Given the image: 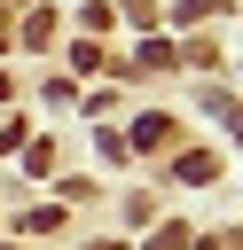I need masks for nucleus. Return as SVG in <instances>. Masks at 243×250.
<instances>
[{
    "label": "nucleus",
    "instance_id": "obj_1",
    "mask_svg": "<svg viewBox=\"0 0 243 250\" xmlns=\"http://www.w3.org/2000/svg\"><path fill=\"white\" fill-rule=\"evenodd\" d=\"M212 172H219V156H204V148H196V156H180V172H172V180H188V188H204Z\"/></svg>",
    "mask_w": 243,
    "mask_h": 250
},
{
    "label": "nucleus",
    "instance_id": "obj_2",
    "mask_svg": "<svg viewBox=\"0 0 243 250\" xmlns=\"http://www.w3.org/2000/svg\"><path fill=\"white\" fill-rule=\"evenodd\" d=\"M219 109H227V133L243 141V102H219Z\"/></svg>",
    "mask_w": 243,
    "mask_h": 250
}]
</instances>
